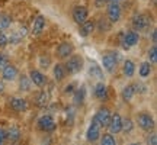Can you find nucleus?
<instances>
[{
    "label": "nucleus",
    "instance_id": "obj_25",
    "mask_svg": "<svg viewBox=\"0 0 157 145\" xmlns=\"http://www.w3.org/2000/svg\"><path fill=\"white\" fill-rule=\"evenodd\" d=\"M52 72H54V77H56L57 81H61L63 78L66 77V70H64V65H61V64H56Z\"/></svg>",
    "mask_w": 157,
    "mask_h": 145
},
{
    "label": "nucleus",
    "instance_id": "obj_34",
    "mask_svg": "<svg viewBox=\"0 0 157 145\" xmlns=\"http://www.w3.org/2000/svg\"><path fill=\"white\" fill-rule=\"evenodd\" d=\"M147 145H157V135L151 134L147 138Z\"/></svg>",
    "mask_w": 157,
    "mask_h": 145
},
{
    "label": "nucleus",
    "instance_id": "obj_28",
    "mask_svg": "<svg viewBox=\"0 0 157 145\" xmlns=\"http://www.w3.org/2000/svg\"><path fill=\"white\" fill-rule=\"evenodd\" d=\"M12 25V19L9 15H0V31H3V29H7L10 28Z\"/></svg>",
    "mask_w": 157,
    "mask_h": 145
},
{
    "label": "nucleus",
    "instance_id": "obj_38",
    "mask_svg": "<svg viewBox=\"0 0 157 145\" xmlns=\"http://www.w3.org/2000/svg\"><path fill=\"white\" fill-rule=\"evenodd\" d=\"M151 41H153V44H156V41H157V32H156V29L151 32Z\"/></svg>",
    "mask_w": 157,
    "mask_h": 145
},
{
    "label": "nucleus",
    "instance_id": "obj_21",
    "mask_svg": "<svg viewBox=\"0 0 157 145\" xmlns=\"http://www.w3.org/2000/svg\"><path fill=\"white\" fill-rule=\"evenodd\" d=\"M138 74H140V77H143V78L148 77V76L151 74V64L148 61L141 62L140 67H138Z\"/></svg>",
    "mask_w": 157,
    "mask_h": 145
},
{
    "label": "nucleus",
    "instance_id": "obj_15",
    "mask_svg": "<svg viewBox=\"0 0 157 145\" xmlns=\"http://www.w3.org/2000/svg\"><path fill=\"white\" fill-rule=\"evenodd\" d=\"M45 28V17L42 15H38V16L34 19V22H32V35L34 36H38V35L42 34V31Z\"/></svg>",
    "mask_w": 157,
    "mask_h": 145
},
{
    "label": "nucleus",
    "instance_id": "obj_24",
    "mask_svg": "<svg viewBox=\"0 0 157 145\" xmlns=\"http://www.w3.org/2000/svg\"><path fill=\"white\" fill-rule=\"evenodd\" d=\"M5 135L12 142H16V141H19V138H21V131H19V128H16V126H10V129L7 131V134H5Z\"/></svg>",
    "mask_w": 157,
    "mask_h": 145
},
{
    "label": "nucleus",
    "instance_id": "obj_36",
    "mask_svg": "<svg viewBox=\"0 0 157 145\" xmlns=\"http://www.w3.org/2000/svg\"><path fill=\"white\" fill-rule=\"evenodd\" d=\"M108 3V0H95V6L96 7H103Z\"/></svg>",
    "mask_w": 157,
    "mask_h": 145
},
{
    "label": "nucleus",
    "instance_id": "obj_9",
    "mask_svg": "<svg viewBox=\"0 0 157 145\" xmlns=\"http://www.w3.org/2000/svg\"><path fill=\"white\" fill-rule=\"evenodd\" d=\"M111 110L108 109V107H101L99 110L96 112V115H95V119L96 122H98V125L99 126H108V123H109V119H111Z\"/></svg>",
    "mask_w": 157,
    "mask_h": 145
},
{
    "label": "nucleus",
    "instance_id": "obj_14",
    "mask_svg": "<svg viewBox=\"0 0 157 145\" xmlns=\"http://www.w3.org/2000/svg\"><path fill=\"white\" fill-rule=\"evenodd\" d=\"M2 77L5 78L6 81H13L17 77V68L12 64H6L5 67L2 68Z\"/></svg>",
    "mask_w": 157,
    "mask_h": 145
},
{
    "label": "nucleus",
    "instance_id": "obj_37",
    "mask_svg": "<svg viewBox=\"0 0 157 145\" xmlns=\"http://www.w3.org/2000/svg\"><path fill=\"white\" fill-rule=\"evenodd\" d=\"M74 86H73V84H68V86H67V87H66V93H73V91H74Z\"/></svg>",
    "mask_w": 157,
    "mask_h": 145
},
{
    "label": "nucleus",
    "instance_id": "obj_8",
    "mask_svg": "<svg viewBox=\"0 0 157 145\" xmlns=\"http://www.w3.org/2000/svg\"><path fill=\"white\" fill-rule=\"evenodd\" d=\"M74 52V45L71 44V42H61V44L57 46L56 50V54L58 58H61V60H64V58H68V57L71 55Z\"/></svg>",
    "mask_w": 157,
    "mask_h": 145
},
{
    "label": "nucleus",
    "instance_id": "obj_42",
    "mask_svg": "<svg viewBox=\"0 0 157 145\" xmlns=\"http://www.w3.org/2000/svg\"><path fill=\"white\" fill-rule=\"evenodd\" d=\"M129 145H141V144H138V142H132V144H129Z\"/></svg>",
    "mask_w": 157,
    "mask_h": 145
},
{
    "label": "nucleus",
    "instance_id": "obj_1",
    "mask_svg": "<svg viewBox=\"0 0 157 145\" xmlns=\"http://www.w3.org/2000/svg\"><path fill=\"white\" fill-rule=\"evenodd\" d=\"M83 64H84L83 57L73 52V54L67 58L66 65H64V70H66V72H68V74H71V76H73V74H77V72L82 71Z\"/></svg>",
    "mask_w": 157,
    "mask_h": 145
},
{
    "label": "nucleus",
    "instance_id": "obj_30",
    "mask_svg": "<svg viewBox=\"0 0 157 145\" xmlns=\"http://www.w3.org/2000/svg\"><path fill=\"white\" fill-rule=\"evenodd\" d=\"M157 61V46L156 44H153L151 45V48L148 50V62H154Z\"/></svg>",
    "mask_w": 157,
    "mask_h": 145
},
{
    "label": "nucleus",
    "instance_id": "obj_10",
    "mask_svg": "<svg viewBox=\"0 0 157 145\" xmlns=\"http://www.w3.org/2000/svg\"><path fill=\"white\" fill-rule=\"evenodd\" d=\"M106 15H108V19H109V22L111 23H117L119 22V19H121V6L118 5V3H109L108 6V10H106Z\"/></svg>",
    "mask_w": 157,
    "mask_h": 145
},
{
    "label": "nucleus",
    "instance_id": "obj_39",
    "mask_svg": "<svg viewBox=\"0 0 157 145\" xmlns=\"http://www.w3.org/2000/svg\"><path fill=\"white\" fill-rule=\"evenodd\" d=\"M5 138H6V135H5V132L0 129V145H3V141H5Z\"/></svg>",
    "mask_w": 157,
    "mask_h": 145
},
{
    "label": "nucleus",
    "instance_id": "obj_2",
    "mask_svg": "<svg viewBox=\"0 0 157 145\" xmlns=\"http://www.w3.org/2000/svg\"><path fill=\"white\" fill-rule=\"evenodd\" d=\"M118 61H119V55L117 52H106L105 55L102 57V65L108 72L112 74L118 67Z\"/></svg>",
    "mask_w": 157,
    "mask_h": 145
},
{
    "label": "nucleus",
    "instance_id": "obj_11",
    "mask_svg": "<svg viewBox=\"0 0 157 145\" xmlns=\"http://www.w3.org/2000/svg\"><path fill=\"white\" fill-rule=\"evenodd\" d=\"M101 138V126L98 125L95 119L92 121V123L89 125V128H87V132H86V139L89 141V142H95Z\"/></svg>",
    "mask_w": 157,
    "mask_h": 145
},
{
    "label": "nucleus",
    "instance_id": "obj_35",
    "mask_svg": "<svg viewBox=\"0 0 157 145\" xmlns=\"http://www.w3.org/2000/svg\"><path fill=\"white\" fill-rule=\"evenodd\" d=\"M7 64V57L5 54H0V68H3Z\"/></svg>",
    "mask_w": 157,
    "mask_h": 145
},
{
    "label": "nucleus",
    "instance_id": "obj_20",
    "mask_svg": "<svg viewBox=\"0 0 157 145\" xmlns=\"http://www.w3.org/2000/svg\"><path fill=\"white\" fill-rule=\"evenodd\" d=\"M137 93V87H135V84H128V86H125L122 90V99L124 102H129L134 95Z\"/></svg>",
    "mask_w": 157,
    "mask_h": 145
},
{
    "label": "nucleus",
    "instance_id": "obj_26",
    "mask_svg": "<svg viewBox=\"0 0 157 145\" xmlns=\"http://www.w3.org/2000/svg\"><path fill=\"white\" fill-rule=\"evenodd\" d=\"M48 100H50V96H48V93H45V91H41L38 95V97H36V105H38L39 107H44L48 105Z\"/></svg>",
    "mask_w": 157,
    "mask_h": 145
},
{
    "label": "nucleus",
    "instance_id": "obj_7",
    "mask_svg": "<svg viewBox=\"0 0 157 145\" xmlns=\"http://www.w3.org/2000/svg\"><path fill=\"white\" fill-rule=\"evenodd\" d=\"M108 129H109V134H119L122 131V117L119 113H113L111 115L109 123H108Z\"/></svg>",
    "mask_w": 157,
    "mask_h": 145
},
{
    "label": "nucleus",
    "instance_id": "obj_13",
    "mask_svg": "<svg viewBox=\"0 0 157 145\" xmlns=\"http://www.w3.org/2000/svg\"><path fill=\"white\" fill-rule=\"evenodd\" d=\"M95 20L93 19H86L83 23H80V28H78V35L82 36V38H87L93 31H95Z\"/></svg>",
    "mask_w": 157,
    "mask_h": 145
},
{
    "label": "nucleus",
    "instance_id": "obj_41",
    "mask_svg": "<svg viewBox=\"0 0 157 145\" xmlns=\"http://www.w3.org/2000/svg\"><path fill=\"white\" fill-rule=\"evenodd\" d=\"M3 90H5V86H3V83H2V81H0V93H2V91H3Z\"/></svg>",
    "mask_w": 157,
    "mask_h": 145
},
{
    "label": "nucleus",
    "instance_id": "obj_40",
    "mask_svg": "<svg viewBox=\"0 0 157 145\" xmlns=\"http://www.w3.org/2000/svg\"><path fill=\"white\" fill-rule=\"evenodd\" d=\"M108 2H109V3H118V5H119L122 0H108Z\"/></svg>",
    "mask_w": 157,
    "mask_h": 145
},
{
    "label": "nucleus",
    "instance_id": "obj_12",
    "mask_svg": "<svg viewBox=\"0 0 157 145\" xmlns=\"http://www.w3.org/2000/svg\"><path fill=\"white\" fill-rule=\"evenodd\" d=\"M71 16H73V20L77 25L80 23H83L87 17H89V10H87V7H84V6H76L73 9V13H71Z\"/></svg>",
    "mask_w": 157,
    "mask_h": 145
},
{
    "label": "nucleus",
    "instance_id": "obj_4",
    "mask_svg": "<svg viewBox=\"0 0 157 145\" xmlns=\"http://www.w3.org/2000/svg\"><path fill=\"white\" fill-rule=\"evenodd\" d=\"M138 41H140V35L137 31H128V32H125L122 35V41H121V44H122V48L124 50L128 51L129 48H132L135 45L138 44Z\"/></svg>",
    "mask_w": 157,
    "mask_h": 145
},
{
    "label": "nucleus",
    "instance_id": "obj_3",
    "mask_svg": "<svg viewBox=\"0 0 157 145\" xmlns=\"http://www.w3.org/2000/svg\"><path fill=\"white\" fill-rule=\"evenodd\" d=\"M137 123H138V126H140L143 131H147V132L153 131L154 126H156L153 116L150 115V113H147V112H141V113H138V116H137Z\"/></svg>",
    "mask_w": 157,
    "mask_h": 145
},
{
    "label": "nucleus",
    "instance_id": "obj_6",
    "mask_svg": "<svg viewBox=\"0 0 157 145\" xmlns=\"http://www.w3.org/2000/svg\"><path fill=\"white\" fill-rule=\"evenodd\" d=\"M38 128L44 132H52L57 128V123L51 115H44L38 119Z\"/></svg>",
    "mask_w": 157,
    "mask_h": 145
},
{
    "label": "nucleus",
    "instance_id": "obj_22",
    "mask_svg": "<svg viewBox=\"0 0 157 145\" xmlns=\"http://www.w3.org/2000/svg\"><path fill=\"white\" fill-rule=\"evenodd\" d=\"M89 74L92 78H95V80H102L103 78V71H102V68L99 65H96V64H92L89 68Z\"/></svg>",
    "mask_w": 157,
    "mask_h": 145
},
{
    "label": "nucleus",
    "instance_id": "obj_19",
    "mask_svg": "<svg viewBox=\"0 0 157 145\" xmlns=\"http://www.w3.org/2000/svg\"><path fill=\"white\" fill-rule=\"evenodd\" d=\"M95 97L96 99H99V100H106L108 99V87L105 83H98L95 86Z\"/></svg>",
    "mask_w": 157,
    "mask_h": 145
},
{
    "label": "nucleus",
    "instance_id": "obj_29",
    "mask_svg": "<svg viewBox=\"0 0 157 145\" xmlns=\"http://www.w3.org/2000/svg\"><path fill=\"white\" fill-rule=\"evenodd\" d=\"M101 145H117V141L112 134H103L101 135Z\"/></svg>",
    "mask_w": 157,
    "mask_h": 145
},
{
    "label": "nucleus",
    "instance_id": "obj_5",
    "mask_svg": "<svg viewBox=\"0 0 157 145\" xmlns=\"http://www.w3.org/2000/svg\"><path fill=\"white\" fill-rule=\"evenodd\" d=\"M150 25H151V19L147 16V15H135L132 17V28L135 31H147V29L150 28Z\"/></svg>",
    "mask_w": 157,
    "mask_h": 145
},
{
    "label": "nucleus",
    "instance_id": "obj_27",
    "mask_svg": "<svg viewBox=\"0 0 157 145\" xmlns=\"http://www.w3.org/2000/svg\"><path fill=\"white\" fill-rule=\"evenodd\" d=\"M19 89L21 91H29L31 90V80L26 76H22L21 80H19Z\"/></svg>",
    "mask_w": 157,
    "mask_h": 145
},
{
    "label": "nucleus",
    "instance_id": "obj_23",
    "mask_svg": "<svg viewBox=\"0 0 157 145\" xmlns=\"http://www.w3.org/2000/svg\"><path fill=\"white\" fill-rule=\"evenodd\" d=\"M122 71L127 77H132L135 74V64L131 60H127L124 62V67H122Z\"/></svg>",
    "mask_w": 157,
    "mask_h": 145
},
{
    "label": "nucleus",
    "instance_id": "obj_17",
    "mask_svg": "<svg viewBox=\"0 0 157 145\" xmlns=\"http://www.w3.org/2000/svg\"><path fill=\"white\" fill-rule=\"evenodd\" d=\"M10 107L16 112H23L28 109V102L22 97H12L10 99Z\"/></svg>",
    "mask_w": 157,
    "mask_h": 145
},
{
    "label": "nucleus",
    "instance_id": "obj_32",
    "mask_svg": "<svg viewBox=\"0 0 157 145\" xmlns=\"http://www.w3.org/2000/svg\"><path fill=\"white\" fill-rule=\"evenodd\" d=\"M50 62H51V61H50V58H48V57H41V60H39V64H41V67L45 68V70L48 68Z\"/></svg>",
    "mask_w": 157,
    "mask_h": 145
},
{
    "label": "nucleus",
    "instance_id": "obj_31",
    "mask_svg": "<svg viewBox=\"0 0 157 145\" xmlns=\"http://www.w3.org/2000/svg\"><path fill=\"white\" fill-rule=\"evenodd\" d=\"M132 129H134V123H132L131 119H125V121H122V131L125 132V134L131 132Z\"/></svg>",
    "mask_w": 157,
    "mask_h": 145
},
{
    "label": "nucleus",
    "instance_id": "obj_18",
    "mask_svg": "<svg viewBox=\"0 0 157 145\" xmlns=\"http://www.w3.org/2000/svg\"><path fill=\"white\" fill-rule=\"evenodd\" d=\"M84 99H86V86H80L73 95V102L76 106H82L84 103Z\"/></svg>",
    "mask_w": 157,
    "mask_h": 145
},
{
    "label": "nucleus",
    "instance_id": "obj_16",
    "mask_svg": "<svg viewBox=\"0 0 157 145\" xmlns=\"http://www.w3.org/2000/svg\"><path fill=\"white\" fill-rule=\"evenodd\" d=\"M29 80H31V83H34L38 87H42L47 83V77L41 71H38V70H32L29 72Z\"/></svg>",
    "mask_w": 157,
    "mask_h": 145
},
{
    "label": "nucleus",
    "instance_id": "obj_33",
    "mask_svg": "<svg viewBox=\"0 0 157 145\" xmlns=\"http://www.w3.org/2000/svg\"><path fill=\"white\" fill-rule=\"evenodd\" d=\"M7 42H9V38H7V35H6L3 31H0V46H5Z\"/></svg>",
    "mask_w": 157,
    "mask_h": 145
}]
</instances>
